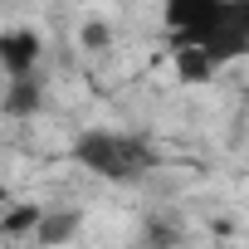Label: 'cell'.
<instances>
[{
    "label": "cell",
    "instance_id": "2",
    "mask_svg": "<svg viewBox=\"0 0 249 249\" xmlns=\"http://www.w3.org/2000/svg\"><path fill=\"white\" fill-rule=\"evenodd\" d=\"M73 161L103 181H142L147 171L161 166V152L142 132H112V127H88L73 142Z\"/></svg>",
    "mask_w": 249,
    "mask_h": 249
},
{
    "label": "cell",
    "instance_id": "3",
    "mask_svg": "<svg viewBox=\"0 0 249 249\" xmlns=\"http://www.w3.org/2000/svg\"><path fill=\"white\" fill-rule=\"evenodd\" d=\"M39 59H44V35H39V30H30V25L0 30V69H5V78L35 73Z\"/></svg>",
    "mask_w": 249,
    "mask_h": 249
},
{
    "label": "cell",
    "instance_id": "7",
    "mask_svg": "<svg viewBox=\"0 0 249 249\" xmlns=\"http://www.w3.org/2000/svg\"><path fill=\"white\" fill-rule=\"evenodd\" d=\"M35 225H39V205H15V210L0 205V234H35Z\"/></svg>",
    "mask_w": 249,
    "mask_h": 249
},
{
    "label": "cell",
    "instance_id": "4",
    "mask_svg": "<svg viewBox=\"0 0 249 249\" xmlns=\"http://www.w3.org/2000/svg\"><path fill=\"white\" fill-rule=\"evenodd\" d=\"M0 107H5L10 117H35V112L44 107V83H39L35 73L10 78V88H5V98H0Z\"/></svg>",
    "mask_w": 249,
    "mask_h": 249
},
{
    "label": "cell",
    "instance_id": "6",
    "mask_svg": "<svg viewBox=\"0 0 249 249\" xmlns=\"http://www.w3.org/2000/svg\"><path fill=\"white\" fill-rule=\"evenodd\" d=\"M83 225V210H39V225H35V239L39 244H64L73 239Z\"/></svg>",
    "mask_w": 249,
    "mask_h": 249
},
{
    "label": "cell",
    "instance_id": "8",
    "mask_svg": "<svg viewBox=\"0 0 249 249\" xmlns=\"http://www.w3.org/2000/svg\"><path fill=\"white\" fill-rule=\"evenodd\" d=\"M78 39H83V49H107V44H112V25H107L103 15H93V20H83Z\"/></svg>",
    "mask_w": 249,
    "mask_h": 249
},
{
    "label": "cell",
    "instance_id": "9",
    "mask_svg": "<svg viewBox=\"0 0 249 249\" xmlns=\"http://www.w3.org/2000/svg\"><path fill=\"white\" fill-rule=\"evenodd\" d=\"M0 205H10V191H5V186H0Z\"/></svg>",
    "mask_w": 249,
    "mask_h": 249
},
{
    "label": "cell",
    "instance_id": "5",
    "mask_svg": "<svg viewBox=\"0 0 249 249\" xmlns=\"http://www.w3.org/2000/svg\"><path fill=\"white\" fill-rule=\"evenodd\" d=\"M171 69H176V78H181V83H210L220 64H215L205 49H196V44H176V54H171Z\"/></svg>",
    "mask_w": 249,
    "mask_h": 249
},
{
    "label": "cell",
    "instance_id": "1",
    "mask_svg": "<svg viewBox=\"0 0 249 249\" xmlns=\"http://www.w3.org/2000/svg\"><path fill=\"white\" fill-rule=\"evenodd\" d=\"M171 44H196L215 64L249 54V0H161Z\"/></svg>",
    "mask_w": 249,
    "mask_h": 249
}]
</instances>
